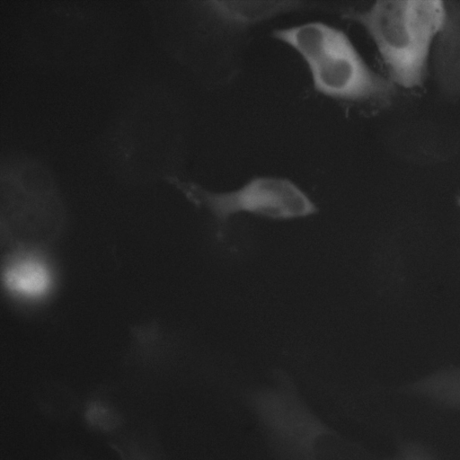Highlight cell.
I'll return each instance as SVG.
<instances>
[{
    "label": "cell",
    "mask_w": 460,
    "mask_h": 460,
    "mask_svg": "<svg viewBox=\"0 0 460 460\" xmlns=\"http://www.w3.org/2000/svg\"><path fill=\"white\" fill-rule=\"evenodd\" d=\"M445 5L444 22L435 40L434 70L443 91L460 98V4Z\"/></svg>",
    "instance_id": "8992f818"
},
{
    "label": "cell",
    "mask_w": 460,
    "mask_h": 460,
    "mask_svg": "<svg viewBox=\"0 0 460 460\" xmlns=\"http://www.w3.org/2000/svg\"><path fill=\"white\" fill-rule=\"evenodd\" d=\"M386 460H435L430 454L417 446H408Z\"/></svg>",
    "instance_id": "8fae6325"
},
{
    "label": "cell",
    "mask_w": 460,
    "mask_h": 460,
    "mask_svg": "<svg viewBox=\"0 0 460 460\" xmlns=\"http://www.w3.org/2000/svg\"><path fill=\"white\" fill-rule=\"evenodd\" d=\"M248 403L279 460H376L316 414L286 378L253 392Z\"/></svg>",
    "instance_id": "7a4b0ae2"
},
{
    "label": "cell",
    "mask_w": 460,
    "mask_h": 460,
    "mask_svg": "<svg viewBox=\"0 0 460 460\" xmlns=\"http://www.w3.org/2000/svg\"><path fill=\"white\" fill-rule=\"evenodd\" d=\"M3 279L8 291L28 299L43 296L51 283L47 265L34 254L24 252L7 261Z\"/></svg>",
    "instance_id": "52a82bcc"
},
{
    "label": "cell",
    "mask_w": 460,
    "mask_h": 460,
    "mask_svg": "<svg viewBox=\"0 0 460 460\" xmlns=\"http://www.w3.org/2000/svg\"><path fill=\"white\" fill-rule=\"evenodd\" d=\"M411 391L431 402L460 410V368L425 377L415 383Z\"/></svg>",
    "instance_id": "9c48e42d"
},
{
    "label": "cell",
    "mask_w": 460,
    "mask_h": 460,
    "mask_svg": "<svg viewBox=\"0 0 460 460\" xmlns=\"http://www.w3.org/2000/svg\"><path fill=\"white\" fill-rule=\"evenodd\" d=\"M445 2L380 0L343 17L361 25L374 41L394 84H422L432 43L441 29Z\"/></svg>",
    "instance_id": "6da1fadb"
},
{
    "label": "cell",
    "mask_w": 460,
    "mask_h": 460,
    "mask_svg": "<svg viewBox=\"0 0 460 460\" xmlns=\"http://www.w3.org/2000/svg\"><path fill=\"white\" fill-rule=\"evenodd\" d=\"M206 4L217 19L237 28L254 25L304 6V3L294 1H211Z\"/></svg>",
    "instance_id": "ba28073f"
},
{
    "label": "cell",
    "mask_w": 460,
    "mask_h": 460,
    "mask_svg": "<svg viewBox=\"0 0 460 460\" xmlns=\"http://www.w3.org/2000/svg\"><path fill=\"white\" fill-rule=\"evenodd\" d=\"M84 419L93 430L104 433L115 431L122 423L121 416L115 408L100 399L86 403Z\"/></svg>",
    "instance_id": "30bf717a"
},
{
    "label": "cell",
    "mask_w": 460,
    "mask_h": 460,
    "mask_svg": "<svg viewBox=\"0 0 460 460\" xmlns=\"http://www.w3.org/2000/svg\"><path fill=\"white\" fill-rule=\"evenodd\" d=\"M166 181L194 204L206 208L219 224L240 213L291 220L318 211L315 203L299 186L283 177H254L238 189L223 192L208 190L173 176L166 177Z\"/></svg>",
    "instance_id": "277c9868"
},
{
    "label": "cell",
    "mask_w": 460,
    "mask_h": 460,
    "mask_svg": "<svg viewBox=\"0 0 460 460\" xmlns=\"http://www.w3.org/2000/svg\"><path fill=\"white\" fill-rule=\"evenodd\" d=\"M123 460H149L138 448H131L122 455Z\"/></svg>",
    "instance_id": "7c38bea8"
},
{
    "label": "cell",
    "mask_w": 460,
    "mask_h": 460,
    "mask_svg": "<svg viewBox=\"0 0 460 460\" xmlns=\"http://www.w3.org/2000/svg\"><path fill=\"white\" fill-rule=\"evenodd\" d=\"M1 183L8 220L22 226L27 223V227L43 223L50 235L57 232L62 207L51 175L42 164L28 158L11 162L1 171Z\"/></svg>",
    "instance_id": "5b68a950"
},
{
    "label": "cell",
    "mask_w": 460,
    "mask_h": 460,
    "mask_svg": "<svg viewBox=\"0 0 460 460\" xmlns=\"http://www.w3.org/2000/svg\"><path fill=\"white\" fill-rule=\"evenodd\" d=\"M272 37L305 61L319 93L343 102L389 101L394 84L374 71L348 35L322 22L279 29Z\"/></svg>",
    "instance_id": "3957f363"
}]
</instances>
